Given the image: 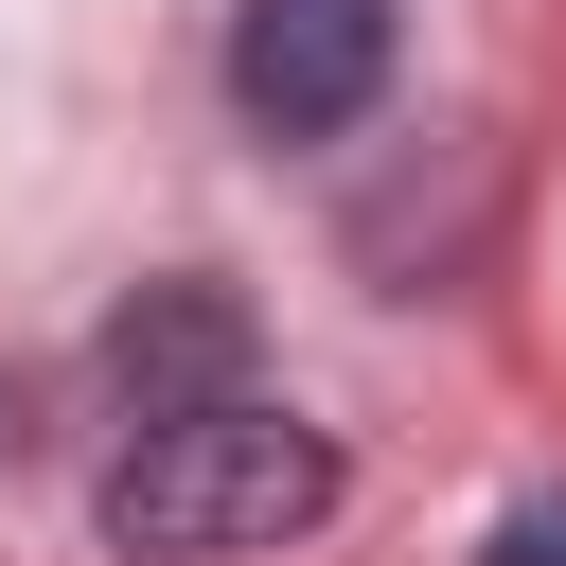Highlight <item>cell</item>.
I'll list each match as a JSON object with an SVG mask.
<instances>
[{"label":"cell","instance_id":"cell-1","mask_svg":"<svg viewBox=\"0 0 566 566\" xmlns=\"http://www.w3.org/2000/svg\"><path fill=\"white\" fill-rule=\"evenodd\" d=\"M88 513H106V548H142V566H230V548H283V531L336 513V442H318L301 407H265V389L159 407V424H124V460H106Z\"/></svg>","mask_w":566,"mask_h":566},{"label":"cell","instance_id":"cell-2","mask_svg":"<svg viewBox=\"0 0 566 566\" xmlns=\"http://www.w3.org/2000/svg\"><path fill=\"white\" fill-rule=\"evenodd\" d=\"M389 53H407V0H248L230 106H248V142H336L389 106Z\"/></svg>","mask_w":566,"mask_h":566},{"label":"cell","instance_id":"cell-3","mask_svg":"<svg viewBox=\"0 0 566 566\" xmlns=\"http://www.w3.org/2000/svg\"><path fill=\"white\" fill-rule=\"evenodd\" d=\"M230 389H248V301H230V283L177 265V283H142V301L106 318V407H124V424H159V407H230Z\"/></svg>","mask_w":566,"mask_h":566},{"label":"cell","instance_id":"cell-4","mask_svg":"<svg viewBox=\"0 0 566 566\" xmlns=\"http://www.w3.org/2000/svg\"><path fill=\"white\" fill-rule=\"evenodd\" d=\"M495 566H566V495H531V513L495 531Z\"/></svg>","mask_w":566,"mask_h":566}]
</instances>
